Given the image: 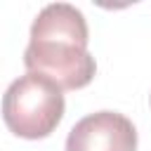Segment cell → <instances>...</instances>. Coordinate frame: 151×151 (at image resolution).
I'll return each instance as SVG.
<instances>
[{
    "label": "cell",
    "instance_id": "6da1fadb",
    "mask_svg": "<svg viewBox=\"0 0 151 151\" xmlns=\"http://www.w3.org/2000/svg\"><path fill=\"white\" fill-rule=\"evenodd\" d=\"M87 42V21L76 5H45L31 24L24 66L31 73L50 78L61 90H80L90 85L97 73V61L90 54Z\"/></svg>",
    "mask_w": 151,
    "mask_h": 151
},
{
    "label": "cell",
    "instance_id": "7a4b0ae2",
    "mask_svg": "<svg viewBox=\"0 0 151 151\" xmlns=\"http://www.w3.org/2000/svg\"><path fill=\"white\" fill-rule=\"evenodd\" d=\"M64 90L40 73H24L2 94L0 113L7 130L21 139L50 137L64 118Z\"/></svg>",
    "mask_w": 151,
    "mask_h": 151
},
{
    "label": "cell",
    "instance_id": "3957f363",
    "mask_svg": "<svg viewBox=\"0 0 151 151\" xmlns=\"http://www.w3.org/2000/svg\"><path fill=\"white\" fill-rule=\"evenodd\" d=\"M66 151H137V127L118 111L87 113L71 127Z\"/></svg>",
    "mask_w": 151,
    "mask_h": 151
},
{
    "label": "cell",
    "instance_id": "277c9868",
    "mask_svg": "<svg viewBox=\"0 0 151 151\" xmlns=\"http://www.w3.org/2000/svg\"><path fill=\"white\" fill-rule=\"evenodd\" d=\"M149 101H151V97H149Z\"/></svg>",
    "mask_w": 151,
    "mask_h": 151
}]
</instances>
